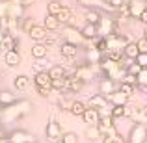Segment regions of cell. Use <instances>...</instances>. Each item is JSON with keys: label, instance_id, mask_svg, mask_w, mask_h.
<instances>
[{"label": "cell", "instance_id": "1", "mask_svg": "<svg viewBox=\"0 0 147 143\" xmlns=\"http://www.w3.org/2000/svg\"><path fill=\"white\" fill-rule=\"evenodd\" d=\"M32 108H34L32 102L26 100V99L17 100L15 104H11V106H7V108H2V113H0V123H2V126L4 125H11V123L26 117V115L32 111Z\"/></svg>", "mask_w": 147, "mask_h": 143}, {"label": "cell", "instance_id": "2", "mask_svg": "<svg viewBox=\"0 0 147 143\" xmlns=\"http://www.w3.org/2000/svg\"><path fill=\"white\" fill-rule=\"evenodd\" d=\"M127 143H147V126L144 123H134L125 138Z\"/></svg>", "mask_w": 147, "mask_h": 143}, {"label": "cell", "instance_id": "3", "mask_svg": "<svg viewBox=\"0 0 147 143\" xmlns=\"http://www.w3.org/2000/svg\"><path fill=\"white\" fill-rule=\"evenodd\" d=\"M97 34L99 37H108L112 34H117V21L110 15H102L100 22L97 24Z\"/></svg>", "mask_w": 147, "mask_h": 143}, {"label": "cell", "instance_id": "4", "mask_svg": "<svg viewBox=\"0 0 147 143\" xmlns=\"http://www.w3.org/2000/svg\"><path fill=\"white\" fill-rule=\"evenodd\" d=\"M97 128H99V132H100V136H102V138H106V136H114V134H119V132H117V128H115V119L112 117L110 113L100 115V121H99Z\"/></svg>", "mask_w": 147, "mask_h": 143}, {"label": "cell", "instance_id": "5", "mask_svg": "<svg viewBox=\"0 0 147 143\" xmlns=\"http://www.w3.org/2000/svg\"><path fill=\"white\" fill-rule=\"evenodd\" d=\"M7 143H36V136H34L32 132H28V130H11L9 134L6 136Z\"/></svg>", "mask_w": 147, "mask_h": 143}, {"label": "cell", "instance_id": "6", "mask_svg": "<svg viewBox=\"0 0 147 143\" xmlns=\"http://www.w3.org/2000/svg\"><path fill=\"white\" fill-rule=\"evenodd\" d=\"M63 41L75 45V47H80V45L84 43V37H82V34H80V30L76 28V26L67 24L63 28Z\"/></svg>", "mask_w": 147, "mask_h": 143}, {"label": "cell", "instance_id": "7", "mask_svg": "<svg viewBox=\"0 0 147 143\" xmlns=\"http://www.w3.org/2000/svg\"><path fill=\"white\" fill-rule=\"evenodd\" d=\"M106 45H108V50H123L129 45V37L125 34H112V36L106 37Z\"/></svg>", "mask_w": 147, "mask_h": 143}, {"label": "cell", "instance_id": "8", "mask_svg": "<svg viewBox=\"0 0 147 143\" xmlns=\"http://www.w3.org/2000/svg\"><path fill=\"white\" fill-rule=\"evenodd\" d=\"M45 136H47V140H49L50 143H54L56 140H60V138L63 136V132H61V126H60V123H58L56 119H50V121L47 123Z\"/></svg>", "mask_w": 147, "mask_h": 143}, {"label": "cell", "instance_id": "9", "mask_svg": "<svg viewBox=\"0 0 147 143\" xmlns=\"http://www.w3.org/2000/svg\"><path fill=\"white\" fill-rule=\"evenodd\" d=\"M93 67H95V65H90V63H80L78 67L75 69V73H73V75H75L76 78H80L84 84H86L88 80H91V78L95 76V71H93Z\"/></svg>", "mask_w": 147, "mask_h": 143}, {"label": "cell", "instance_id": "10", "mask_svg": "<svg viewBox=\"0 0 147 143\" xmlns=\"http://www.w3.org/2000/svg\"><path fill=\"white\" fill-rule=\"evenodd\" d=\"M130 19H140V15L147 9V0H129L127 2Z\"/></svg>", "mask_w": 147, "mask_h": 143}, {"label": "cell", "instance_id": "11", "mask_svg": "<svg viewBox=\"0 0 147 143\" xmlns=\"http://www.w3.org/2000/svg\"><path fill=\"white\" fill-rule=\"evenodd\" d=\"M22 13H24V7L17 0H6V17L22 19Z\"/></svg>", "mask_w": 147, "mask_h": 143}, {"label": "cell", "instance_id": "12", "mask_svg": "<svg viewBox=\"0 0 147 143\" xmlns=\"http://www.w3.org/2000/svg\"><path fill=\"white\" fill-rule=\"evenodd\" d=\"M84 86H86V84L80 78H76L75 75L65 76V91H69V93H80V91L84 89Z\"/></svg>", "mask_w": 147, "mask_h": 143}, {"label": "cell", "instance_id": "13", "mask_svg": "<svg viewBox=\"0 0 147 143\" xmlns=\"http://www.w3.org/2000/svg\"><path fill=\"white\" fill-rule=\"evenodd\" d=\"M88 108H93V110H99L100 113H102V110H106V108H112L110 106V102H108V99L106 97H102V95H93L90 100H88Z\"/></svg>", "mask_w": 147, "mask_h": 143}, {"label": "cell", "instance_id": "14", "mask_svg": "<svg viewBox=\"0 0 147 143\" xmlns=\"http://www.w3.org/2000/svg\"><path fill=\"white\" fill-rule=\"evenodd\" d=\"M47 36H49V32L45 30L43 24H34L32 28H30V32H28V37H30V39H34L36 43H45Z\"/></svg>", "mask_w": 147, "mask_h": 143}, {"label": "cell", "instance_id": "15", "mask_svg": "<svg viewBox=\"0 0 147 143\" xmlns=\"http://www.w3.org/2000/svg\"><path fill=\"white\" fill-rule=\"evenodd\" d=\"M78 4L86 9H104V11H112V7L108 6V0H78Z\"/></svg>", "mask_w": 147, "mask_h": 143}, {"label": "cell", "instance_id": "16", "mask_svg": "<svg viewBox=\"0 0 147 143\" xmlns=\"http://www.w3.org/2000/svg\"><path fill=\"white\" fill-rule=\"evenodd\" d=\"M82 121L88 126H97L99 121H100V111L93 110V108H86V111L82 113Z\"/></svg>", "mask_w": 147, "mask_h": 143}, {"label": "cell", "instance_id": "17", "mask_svg": "<svg viewBox=\"0 0 147 143\" xmlns=\"http://www.w3.org/2000/svg\"><path fill=\"white\" fill-rule=\"evenodd\" d=\"M104 56H106V54L99 52L93 45H90V47L86 48V63H90V65H99Z\"/></svg>", "mask_w": 147, "mask_h": 143}, {"label": "cell", "instance_id": "18", "mask_svg": "<svg viewBox=\"0 0 147 143\" xmlns=\"http://www.w3.org/2000/svg\"><path fill=\"white\" fill-rule=\"evenodd\" d=\"M115 89H117V87H115V82H114V80H110V78H100V82H99V95L110 97Z\"/></svg>", "mask_w": 147, "mask_h": 143}, {"label": "cell", "instance_id": "19", "mask_svg": "<svg viewBox=\"0 0 147 143\" xmlns=\"http://www.w3.org/2000/svg\"><path fill=\"white\" fill-rule=\"evenodd\" d=\"M106 99H108V102H110V106H127V102H129L130 97H127L119 89H115L114 93H112L110 97H106Z\"/></svg>", "mask_w": 147, "mask_h": 143}, {"label": "cell", "instance_id": "20", "mask_svg": "<svg viewBox=\"0 0 147 143\" xmlns=\"http://www.w3.org/2000/svg\"><path fill=\"white\" fill-rule=\"evenodd\" d=\"M34 84H36V87H49V89H52V80H50L47 71L37 73V75L34 76Z\"/></svg>", "mask_w": 147, "mask_h": 143}, {"label": "cell", "instance_id": "21", "mask_svg": "<svg viewBox=\"0 0 147 143\" xmlns=\"http://www.w3.org/2000/svg\"><path fill=\"white\" fill-rule=\"evenodd\" d=\"M17 47H19V37L15 36V34H6V36H4V41H2V47H0V50L7 52V50H17Z\"/></svg>", "mask_w": 147, "mask_h": 143}, {"label": "cell", "instance_id": "22", "mask_svg": "<svg viewBox=\"0 0 147 143\" xmlns=\"http://www.w3.org/2000/svg\"><path fill=\"white\" fill-rule=\"evenodd\" d=\"M78 48L80 47H75V45H71V43H67V41H63V43L60 45V54L63 58H76V54H78Z\"/></svg>", "mask_w": 147, "mask_h": 143}, {"label": "cell", "instance_id": "23", "mask_svg": "<svg viewBox=\"0 0 147 143\" xmlns=\"http://www.w3.org/2000/svg\"><path fill=\"white\" fill-rule=\"evenodd\" d=\"M4 63H6L7 67H17V65L21 63V54H19V50H7V52L4 54Z\"/></svg>", "mask_w": 147, "mask_h": 143}, {"label": "cell", "instance_id": "24", "mask_svg": "<svg viewBox=\"0 0 147 143\" xmlns=\"http://www.w3.org/2000/svg\"><path fill=\"white\" fill-rule=\"evenodd\" d=\"M80 34H82V37H84V41H93L95 37H99V34H97V26L95 24H84L82 28H80Z\"/></svg>", "mask_w": 147, "mask_h": 143}, {"label": "cell", "instance_id": "25", "mask_svg": "<svg viewBox=\"0 0 147 143\" xmlns=\"http://www.w3.org/2000/svg\"><path fill=\"white\" fill-rule=\"evenodd\" d=\"M47 73H49L50 80H61V78H65V76H67V71H65L63 65H52Z\"/></svg>", "mask_w": 147, "mask_h": 143}, {"label": "cell", "instance_id": "26", "mask_svg": "<svg viewBox=\"0 0 147 143\" xmlns=\"http://www.w3.org/2000/svg\"><path fill=\"white\" fill-rule=\"evenodd\" d=\"M84 19H86L88 24H95V26H97L100 22V19H102V11H99V9H86Z\"/></svg>", "mask_w": 147, "mask_h": 143}, {"label": "cell", "instance_id": "27", "mask_svg": "<svg viewBox=\"0 0 147 143\" xmlns=\"http://www.w3.org/2000/svg\"><path fill=\"white\" fill-rule=\"evenodd\" d=\"M15 102H17L15 93H11V91H7V89L0 91V104H2V108H7V106H11V104H15Z\"/></svg>", "mask_w": 147, "mask_h": 143}, {"label": "cell", "instance_id": "28", "mask_svg": "<svg viewBox=\"0 0 147 143\" xmlns=\"http://www.w3.org/2000/svg\"><path fill=\"white\" fill-rule=\"evenodd\" d=\"M30 82H32L30 76L19 75V76H15V80H13V87H15V89H19V91H24V89H28Z\"/></svg>", "mask_w": 147, "mask_h": 143}, {"label": "cell", "instance_id": "29", "mask_svg": "<svg viewBox=\"0 0 147 143\" xmlns=\"http://www.w3.org/2000/svg\"><path fill=\"white\" fill-rule=\"evenodd\" d=\"M49 52V47L45 43H34L32 47V58H36V60H43L45 56H47Z\"/></svg>", "mask_w": 147, "mask_h": 143}, {"label": "cell", "instance_id": "30", "mask_svg": "<svg viewBox=\"0 0 147 143\" xmlns=\"http://www.w3.org/2000/svg\"><path fill=\"white\" fill-rule=\"evenodd\" d=\"M138 54H140V52H138L136 41H134V43H132V41H129V45H127V47L123 48V56H125L127 60H130V61H134V60H136V58H138Z\"/></svg>", "mask_w": 147, "mask_h": 143}, {"label": "cell", "instance_id": "31", "mask_svg": "<svg viewBox=\"0 0 147 143\" xmlns=\"http://www.w3.org/2000/svg\"><path fill=\"white\" fill-rule=\"evenodd\" d=\"M86 104L82 102V100H73L71 106H69V111H71V115H75V117H82V113L86 111Z\"/></svg>", "mask_w": 147, "mask_h": 143}, {"label": "cell", "instance_id": "32", "mask_svg": "<svg viewBox=\"0 0 147 143\" xmlns=\"http://www.w3.org/2000/svg\"><path fill=\"white\" fill-rule=\"evenodd\" d=\"M43 26L47 32H56V30H60V21H58L54 15H47L43 21Z\"/></svg>", "mask_w": 147, "mask_h": 143}, {"label": "cell", "instance_id": "33", "mask_svg": "<svg viewBox=\"0 0 147 143\" xmlns=\"http://www.w3.org/2000/svg\"><path fill=\"white\" fill-rule=\"evenodd\" d=\"M56 19L60 21V24H69L71 19H73V9H71V7H67V6H63V7H61V11L56 15Z\"/></svg>", "mask_w": 147, "mask_h": 143}, {"label": "cell", "instance_id": "34", "mask_svg": "<svg viewBox=\"0 0 147 143\" xmlns=\"http://www.w3.org/2000/svg\"><path fill=\"white\" fill-rule=\"evenodd\" d=\"M61 7H63L61 2H58V0H50V2L47 4V15H54V17H56V15L61 11Z\"/></svg>", "mask_w": 147, "mask_h": 143}, {"label": "cell", "instance_id": "35", "mask_svg": "<svg viewBox=\"0 0 147 143\" xmlns=\"http://www.w3.org/2000/svg\"><path fill=\"white\" fill-rule=\"evenodd\" d=\"M110 115L115 119V121L127 117V106H112L110 108Z\"/></svg>", "mask_w": 147, "mask_h": 143}, {"label": "cell", "instance_id": "36", "mask_svg": "<svg viewBox=\"0 0 147 143\" xmlns=\"http://www.w3.org/2000/svg\"><path fill=\"white\" fill-rule=\"evenodd\" d=\"M136 87H140V89L147 91V69H142L140 75L136 76Z\"/></svg>", "mask_w": 147, "mask_h": 143}, {"label": "cell", "instance_id": "37", "mask_svg": "<svg viewBox=\"0 0 147 143\" xmlns=\"http://www.w3.org/2000/svg\"><path fill=\"white\" fill-rule=\"evenodd\" d=\"M86 138L90 141H95V140H99V138H102V136H100L97 126H88V128H86Z\"/></svg>", "mask_w": 147, "mask_h": 143}, {"label": "cell", "instance_id": "38", "mask_svg": "<svg viewBox=\"0 0 147 143\" xmlns=\"http://www.w3.org/2000/svg\"><path fill=\"white\" fill-rule=\"evenodd\" d=\"M125 71L129 73V75H132V76H138V75H140V71H142V67L136 63V61H129L127 67H125Z\"/></svg>", "mask_w": 147, "mask_h": 143}, {"label": "cell", "instance_id": "39", "mask_svg": "<svg viewBox=\"0 0 147 143\" xmlns=\"http://www.w3.org/2000/svg\"><path fill=\"white\" fill-rule=\"evenodd\" d=\"M102 143H127V141H125V136H121V134H114V136L102 138Z\"/></svg>", "mask_w": 147, "mask_h": 143}, {"label": "cell", "instance_id": "40", "mask_svg": "<svg viewBox=\"0 0 147 143\" xmlns=\"http://www.w3.org/2000/svg\"><path fill=\"white\" fill-rule=\"evenodd\" d=\"M119 91H121V93H125L127 97H130L134 93V91H136V86H130V84H123V82H119V87H117Z\"/></svg>", "mask_w": 147, "mask_h": 143}, {"label": "cell", "instance_id": "41", "mask_svg": "<svg viewBox=\"0 0 147 143\" xmlns=\"http://www.w3.org/2000/svg\"><path fill=\"white\" fill-rule=\"evenodd\" d=\"M61 141L63 143H78V136H76L75 132H63Z\"/></svg>", "mask_w": 147, "mask_h": 143}, {"label": "cell", "instance_id": "42", "mask_svg": "<svg viewBox=\"0 0 147 143\" xmlns=\"http://www.w3.org/2000/svg\"><path fill=\"white\" fill-rule=\"evenodd\" d=\"M21 21H22L21 28H22V32H24V34H28V32H30V28L36 24V22H34V19H30V17H24V19H21Z\"/></svg>", "mask_w": 147, "mask_h": 143}, {"label": "cell", "instance_id": "43", "mask_svg": "<svg viewBox=\"0 0 147 143\" xmlns=\"http://www.w3.org/2000/svg\"><path fill=\"white\" fill-rule=\"evenodd\" d=\"M136 47H138V52L140 54H147V37L145 36L136 41Z\"/></svg>", "mask_w": 147, "mask_h": 143}, {"label": "cell", "instance_id": "44", "mask_svg": "<svg viewBox=\"0 0 147 143\" xmlns=\"http://www.w3.org/2000/svg\"><path fill=\"white\" fill-rule=\"evenodd\" d=\"M52 89L54 91H65V78H61V80H52Z\"/></svg>", "mask_w": 147, "mask_h": 143}, {"label": "cell", "instance_id": "45", "mask_svg": "<svg viewBox=\"0 0 147 143\" xmlns=\"http://www.w3.org/2000/svg\"><path fill=\"white\" fill-rule=\"evenodd\" d=\"M121 82H123V84H130V86H136V76L125 73V75H123V78H121Z\"/></svg>", "mask_w": 147, "mask_h": 143}, {"label": "cell", "instance_id": "46", "mask_svg": "<svg viewBox=\"0 0 147 143\" xmlns=\"http://www.w3.org/2000/svg\"><path fill=\"white\" fill-rule=\"evenodd\" d=\"M134 61H136L142 69H147V54H138V58Z\"/></svg>", "mask_w": 147, "mask_h": 143}, {"label": "cell", "instance_id": "47", "mask_svg": "<svg viewBox=\"0 0 147 143\" xmlns=\"http://www.w3.org/2000/svg\"><path fill=\"white\" fill-rule=\"evenodd\" d=\"M123 4H125V0H108V6L112 7V11H117Z\"/></svg>", "mask_w": 147, "mask_h": 143}, {"label": "cell", "instance_id": "48", "mask_svg": "<svg viewBox=\"0 0 147 143\" xmlns=\"http://www.w3.org/2000/svg\"><path fill=\"white\" fill-rule=\"evenodd\" d=\"M36 89H37V95L43 97V99H47L50 95V91H52V89H49V87H36Z\"/></svg>", "mask_w": 147, "mask_h": 143}, {"label": "cell", "instance_id": "49", "mask_svg": "<svg viewBox=\"0 0 147 143\" xmlns=\"http://www.w3.org/2000/svg\"><path fill=\"white\" fill-rule=\"evenodd\" d=\"M19 4H21L22 7H30V6H34V4L37 2V0H17Z\"/></svg>", "mask_w": 147, "mask_h": 143}, {"label": "cell", "instance_id": "50", "mask_svg": "<svg viewBox=\"0 0 147 143\" xmlns=\"http://www.w3.org/2000/svg\"><path fill=\"white\" fill-rule=\"evenodd\" d=\"M138 21H140V22H144V24L147 26V9H145V11H144V13H142V15H140V19H138Z\"/></svg>", "mask_w": 147, "mask_h": 143}, {"label": "cell", "instance_id": "51", "mask_svg": "<svg viewBox=\"0 0 147 143\" xmlns=\"http://www.w3.org/2000/svg\"><path fill=\"white\" fill-rule=\"evenodd\" d=\"M4 36H6V34H4L2 30H0V47H2V41H4Z\"/></svg>", "mask_w": 147, "mask_h": 143}, {"label": "cell", "instance_id": "52", "mask_svg": "<svg viewBox=\"0 0 147 143\" xmlns=\"http://www.w3.org/2000/svg\"><path fill=\"white\" fill-rule=\"evenodd\" d=\"M0 143H7V140H6V138L2 136V134H0Z\"/></svg>", "mask_w": 147, "mask_h": 143}, {"label": "cell", "instance_id": "53", "mask_svg": "<svg viewBox=\"0 0 147 143\" xmlns=\"http://www.w3.org/2000/svg\"><path fill=\"white\" fill-rule=\"evenodd\" d=\"M54 143H63V141H61V138H60V140H56V141H54Z\"/></svg>", "mask_w": 147, "mask_h": 143}, {"label": "cell", "instance_id": "54", "mask_svg": "<svg viewBox=\"0 0 147 143\" xmlns=\"http://www.w3.org/2000/svg\"><path fill=\"white\" fill-rule=\"evenodd\" d=\"M2 128H4V126H2V123H0V134H2Z\"/></svg>", "mask_w": 147, "mask_h": 143}, {"label": "cell", "instance_id": "55", "mask_svg": "<svg viewBox=\"0 0 147 143\" xmlns=\"http://www.w3.org/2000/svg\"><path fill=\"white\" fill-rule=\"evenodd\" d=\"M0 113H2V104H0Z\"/></svg>", "mask_w": 147, "mask_h": 143}, {"label": "cell", "instance_id": "56", "mask_svg": "<svg viewBox=\"0 0 147 143\" xmlns=\"http://www.w3.org/2000/svg\"><path fill=\"white\" fill-rule=\"evenodd\" d=\"M0 2H6V0H0Z\"/></svg>", "mask_w": 147, "mask_h": 143}]
</instances>
